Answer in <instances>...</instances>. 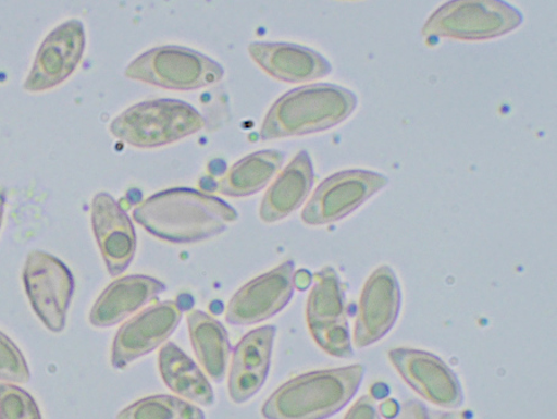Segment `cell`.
<instances>
[{"label": "cell", "instance_id": "1", "mask_svg": "<svg viewBox=\"0 0 557 419\" xmlns=\"http://www.w3.org/2000/svg\"><path fill=\"white\" fill-rule=\"evenodd\" d=\"M133 218L152 236L194 244L222 234L238 213L215 196L176 187L150 196L134 209Z\"/></svg>", "mask_w": 557, "mask_h": 419}, {"label": "cell", "instance_id": "2", "mask_svg": "<svg viewBox=\"0 0 557 419\" xmlns=\"http://www.w3.org/2000/svg\"><path fill=\"white\" fill-rule=\"evenodd\" d=\"M363 365L313 371L284 383L267 399L265 419H326L355 397L364 377Z\"/></svg>", "mask_w": 557, "mask_h": 419}, {"label": "cell", "instance_id": "3", "mask_svg": "<svg viewBox=\"0 0 557 419\" xmlns=\"http://www.w3.org/2000/svg\"><path fill=\"white\" fill-rule=\"evenodd\" d=\"M357 96L347 88L318 84L285 94L268 112L262 140L311 135L344 122L356 110Z\"/></svg>", "mask_w": 557, "mask_h": 419}, {"label": "cell", "instance_id": "4", "mask_svg": "<svg viewBox=\"0 0 557 419\" xmlns=\"http://www.w3.org/2000/svg\"><path fill=\"white\" fill-rule=\"evenodd\" d=\"M193 106L177 100L146 101L125 110L111 123L115 138L137 148H158L184 139L205 127Z\"/></svg>", "mask_w": 557, "mask_h": 419}, {"label": "cell", "instance_id": "5", "mask_svg": "<svg viewBox=\"0 0 557 419\" xmlns=\"http://www.w3.org/2000/svg\"><path fill=\"white\" fill-rule=\"evenodd\" d=\"M522 23V13L506 2L457 0L438 8L422 34L429 39L488 40L513 32Z\"/></svg>", "mask_w": 557, "mask_h": 419}, {"label": "cell", "instance_id": "6", "mask_svg": "<svg viewBox=\"0 0 557 419\" xmlns=\"http://www.w3.org/2000/svg\"><path fill=\"white\" fill-rule=\"evenodd\" d=\"M223 75L219 62L182 47L151 49L125 70V76L131 79L175 91L200 90L220 83Z\"/></svg>", "mask_w": 557, "mask_h": 419}, {"label": "cell", "instance_id": "7", "mask_svg": "<svg viewBox=\"0 0 557 419\" xmlns=\"http://www.w3.org/2000/svg\"><path fill=\"white\" fill-rule=\"evenodd\" d=\"M23 280L36 316L51 332L61 333L75 288L67 267L47 252L33 251L26 258Z\"/></svg>", "mask_w": 557, "mask_h": 419}, {"label": "cell", "instance_id": "8", "mask_svg": "<svg viewBox=\"0 0 557 419\" xmlns=\"http://www.w3.org/2000/svg\"><path fill=\"white\" fill-rule=\"evenodd\" d=\"M307 320L314 342L323 350L335 358H352L344 288L332 267H325L314 274Z\"/></svg>", "mask_w": 557, "mask_h": 419}, {"label": "cell", "instance_id": "9", "mask_svg": "<svg viewBox=\"0 0 557 419\" xmlns=\"http://www.w3.org/2000/svg\"><path fill=\"white\" fill-rule=\"evenodd\" d=\"M388 177L371 171H344L327 177L313 193L301 218L305 224H332L349 215L388 185Z\"/></svg>", "mask_w": 557, "mask_h": 419}, {"label": "cell", "instance_id": "10", "mask_svg": "<svg viewBox=\"0 0 557 419\" xmlns=\"http://www.w3.org/2000/svg\"><path fill=\"white\" fill-rule=\"evenodd\" d=\"M183 311L174 301H163L144 309L116 333L112 365L116 370L128 367L164 344L182 322Z\"/></svg>", "mask_w": 557, "mask_h": 419}, {"label": "cell", "instance_id": "11", "mask_svg": "<svg viewBox=\"0 0 557 419\" xmlns=\"http://www.w3.org/2000/svg\"><path fill=\"white\" fill-rule=\"evenodd\" d=\"M294 267L293 261H286L244 285L228 303L227 322L253 325L282 311L293 297Z\"/></svg>", "mask_w": 557, "mask_h": 419}, {"label": "cell", "instance_id": "12", "mask_svg": "<svg viewBox=\"0 0 557 419\" xmlns=\"http://www.w3.org/2000/svg\"><path fill=\"white\" fill-rule=\"evenodd\" d=\"M85 29L79 21H69L52 30L36 53L24 84L28 93H42L64 83L74 73L85 50Z\"/></svg>", "mask_w": 557, "mask_h": 419}, {"label": "cell", "instance_id": "13", "mask_svg": "<svg viewBox=\"0 0 557 419\" xmlns=\"http://www.w3.org/2000/svg\"><path fill=\"white\" fill-rule=\"evenodd\" d=\"M401 294L397 275L389 266L374 271L364 284L355 326L358 349L380 342L391 332L400 311Z\"/></svg>", "mask_w": 557, "mask_h": 419}, {"label": "cell", "instance_id": "14", "mask_svg": "<svg viewBox=\"0 0 557 419\" xmlns=\"http://www.w3.org/2000/svg\"><path fill=\"white\" fill-rule=\"evenodd\" d=\"M389 359L401 378L429 403L456 408L463 403V392L455 372L437 356L414 349H394Z\"/></svg>", "mask_w": 557, "mask_h": 419}, {"label": "cell", "instance_id": "15", "mask_svg": "<svg viewBox=\"0 0 557 419\" xmlns=\"http://www.w3.org/2000/svg\"><path fill=\"white\" fill-rule=\"evenodd\" d=\"M91 218L107 270L116 278L128 269L136 255V230L127 212L107 193L95 196Z\"/></svg>", "mask_w": 557, "mask_h": 419}, {"label": "cell", "instance_id": "16", "mask_svg": "<svg viewBox=\"0 0 557 419\" xmlns=\"http://www.w3.org/2000/svg\"><path fill=\"white\" fill-rule=\"evenodd\" d=\"M275 333L272 325L251 330L233 350L228 378L233 403L245 404L263 387L271 369Z\"/></svg>", "mask_w": 557, "mask_h": 419}, {"label": "cell", "instance_id": "17", "mask_svg": "<svg viewBox=\"0 0 557 419\" xmlns=\"http://www.w3.org/2000/svg\"><path fill=\"white\" fill-rule=\"evenodd\" d=\"M248 51L268 75L284 83H309L332 71L321 53L290 42L255 41L249 44Z\"/></svg>", "mask_w": 557, "mask_h": 419}, {"label": "cell", "instance_id": "18", "mask_svg": "<svg viewBox=\"0 0 557 419\" xmlns=\"http://www.w3.org/2000/svg\"><path fill=\"white\" fill-rule=\"evenodd\" d=\"M165 291V284L148 275H128L114 281L97 299L89 315L96 328H110L123 322Z\"/></svg>", "mask_w": 557, "mask_h": 419}, {"label": "cell", "instance_id": "19", "mask_svg": "<svg viewBox=\"0 0 557 419\" xmlns=\"http://www.w3.org/2000/svg\"><path fill=\"white\" fill-rule=\"evenodd\" d=\"M313 185V168L307 150H301L269 187L260 207L267 224L281 221L300 208Z\"/></svg>", "mask_w": 557, "mask_h": 419}, {"label": "cell", "instance_id": "20", "mask_svg": "<svg viewBox=\"0 0 557 419\" xmlns=\"http://www.w3.org/2000/svg\"><path fill=\"white\" fill-rule=\"evenodd\" d=\"M195 354L205 372L214 382H222L227 372L231 343L227 330L214 318L195 310L187 317Z\"/></svg>", "mask_w": 557, "mask_h": 419}, {"label": "cell", "instance_id": "21", "mask_svg": "<svg viewBox=\"0 0 557 419\" xmlns=\"http://www.w3.org/2000/svg\"><path fill=\"white\" fill-rule=\"evenodd\" d=\"M159 369L166 386L176 395L197 405H213L214 395L209 380L174 343H168L161 347Z\"/></svg>", "mask_w": 557, "mask_h": 419}, {"label": "cell", "instance_id": "22", "mask_svg": "<svg viewBox=\"0 0 557 419\" xmlns=\"http://www.w3.org/2000/svg\"><path fill=\"white\" fill-rule=\"evenodd\" d=\"M284 155L278 150H262L233 165L215 190L232 198H244L263 189L281 171Z\"/></svg>", "mask_w": 557, "mask_h": 419}, {"label": "cell", "instance_id": "23", "mask_svg": "<svg viewBox=\"0 0 557 419\" xmlns=\"http://www.w3.org/2000/svg\"><path fill=\"white\" fill-rule=\"evenodd\" d=\"M116 419H205V415L185 399L159 395L137 400L124 408Z\"/></svg>", "mask_w": 557, "mask_h": 419}, {"label": "cell", "instance_id": "24", "mask_svg": "<svg viewBox=\"0 0 557 419\" xmlns=\"http://www.w3.org/2000/svg\"><path fill=\"white\" fill-rule=\"evenodd\" d=\"M0 419H42L40 409L25 390L0 383Z\"/></svg>", "mask_w": 557, "mask_h": 419}, {"label": "cell", "instance_id": "25", "mask_svg": "<svg viewBox=\"0 0 557 419\" xmlns=\"http://www.w3.org/2000/svg\"><path fill=\"white\" fill-rule=\"evenodd\" d=\"M30 371L17 346L3 333H0V381L26 383L30 381Z\"/></svg>", "mask_w": 557, "mask_h": 419}, {"label": "cell", "instance_id": "26", "mask_svg": "<svg viewBox=\"0 0 557 419\" xmlns=\"http://www.w3.org/2000/svg\"><path fill=\"white\" fill-rule=\"evenodd\" d=\"M345 419H381V417L374 399L370 396H363L349 409Z\"/></svg>", "mask_w": 557, "mask_h": 419}, {"label": "cell", "instance_id": "27", "mask_svg": "<svg viewBox=\"0 0 557 419\" xmlns=\"http://www.w3.org/2000/svg\"><path fill=\"white\" fill-rule=\"evenodd\" d=\"M389 419H429L428 409L419 400L410 399L403 404L398 414Z\"/></svg>", "mask_w": 557, "mask_h": 419}, {"label": "cell", "instance_id": "28", "mask_svg": "<svg viewBox=\"0 0 557 419\" xmlns=\"http://www.w3.org/2000/svg\"><path fill=\"white\" fill-rule=\"evenodd\" d=\"M398 411H399V406L393 399L385 400V403H383L381 405V414L386 419H389V418L394 417L395 415L398 414Z\"/></svg>", "mask_w": 557, "mask_h": 419}, {"label": "cell", "instance_id": "29", "mask_svg": "<svg viewBox=\"0 0 557 419\" xmlns=\"http://www.w3.org/2000/svg\"><path fill=\"white\" fill-rule=\"evenodd\" d=\"M429 419H472L470 416H467L462 412H428Z\"/></svg>", "mask_w": 557, "mask_h": 419}, {"label": "cell", "instance_id": "30", "mask_svg": "<svg viewBox=\"0 0 557 419\" xmlns=\"http://www.w3.org/2000/svg\"><path fill=\"white\" fill-rule=\"evenodd\" d=\"M311 283V275L307 271H300L298 274H296V278H294V284H296V287L304 291L309 287Z\"/></svg>", "mask_w": 557, "mask_h": 419}, {"label": "cell", "instance_id": "31", "mask_svg": "<svg viewBox=\"0 0 557 419\" xmlns=\"http://www.w3.org/2000/svg\"><path fill=\"white\" fill-rule=\"evenodd\" d=\"M5 200H7L5 193L0 192V226H2V222H3Z\"/></svg>", "mask_w": 557, "mask_h": 419}]
</instances>
